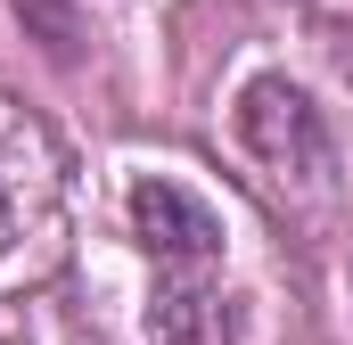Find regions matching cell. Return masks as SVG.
I'll list each match as a JSON object with an SVG mask.
<instances>
[{"label": "cell", "mask_w": 353, "mask_h": 345, "mask_svg": "<svg viewBox=\"0 0 353 345\" xmlns=\"http://www.w3.org/2000/svg\"><path fill=\"white\" fill-rule=\"evenodd\" d=\"M230 124H239V148H247L263 172H279V181H321V172H329V124H321L312 90L288 83V75L239 83Z\"/></svg>", "instance_id": "cell-1"}, {"label": "cell", "mask_w": 353, "mask_h": 345, "mask_svg": "<svg viewBox=\"0 0 353 345\" xmlns=\"http://www.w3.org/2000/svg\"><path fill=\"white\" fill-rule=\"evenodd\" d=\"M58 197H66V157L50 140V124L0 90V247L33 239L58 222Z\"/></svg>", "instance_id": "cell-2"}, {"label": "cell", "mask_w": 353, "mask_h": 345, "mask_svg": "<svg viewBox=\"0 0 353 345\" xmlns=\"http://www.w3.org/2000/svg\"><path fill=\"white\" fill-rule=\"evenodd\" d=\"M123 214H132V239L157 263H214L222 255V214L205 197H189L181 181H132Z\"/></svg>", "instance_id": "cell-3"}, {"label": "cell", "mask_w": 353, "mask_h": 345, "mask_svg": "<svg viewBox=\"0 0 353 345\" xmlns=\"http://www.w3.org/2000/svg\"><path fill=\"white\" fill-rule=\"evenodd\" d=\"M148 345H239V296L205 279H165L148 296Z\"/></svg>", "instance_id": "cell-4"}, {"label": "cell", "mask_w": 353, "mask_h": 345, "mask_svg": "<svg viewBox=\"0 0 353 345\" xmlns=\"http://www.w3.org/2000/svg\"><path fill=\"white\" fill-rule=\"evenodd\" d=\"M8 8H17L33 33H41V50H50L58 66H74V50H83V25H74V8H66V0H8Z\"/></svg>", "instance_id": "cell-5"}]
</instances>
